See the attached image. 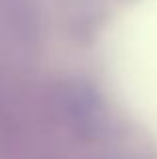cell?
<instances>
[{"label": "cell", "instance_id": "obj_1", "mask_svg": "<svg viewBox=\"0 0 157 159\" xmlns=\"http://www.w3.org/2000/svg\"><path fill=\"white\" fill-rule=\"evenodd\" d=\"M75 103H77V113H78L77 117L81 121L83 131L87 135L99 137L105 131V125H107V113L99 95L91 87H78L75 95Z\"/></svg>", "mask_w": 157, "mask_h": 159}]
</instances>
